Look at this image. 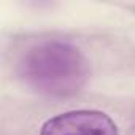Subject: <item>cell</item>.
I'll return each mask as SVG.
<instances>
[{
	"mask_svg": "<svg viewBox=\"0 0 135 135\" xmlns=\"http://www.w3.org/2000/svg\"><path fill=\"white\" fill-rule=\"evenodd\" d=\"M19 75L32 91L62 99L78 94L86 86L91 69L84 54L73 45L45 41L24 54Z\"/></svg>",
	"mask_w": 135,
	"mask_h": 135,
	"instance_id": "1",
	"label": "cell"
},
{
	"mask_svg": "<svg viewBox=\"0 0 135 135\" xmlns=\"http://www.w3.org/2000/svg\"><path fill=\"white\" fill-rule=\"evenodd\" d=\"M40 135H118V126L103 111L75 110L49 118Z\"/></svg>",
	"mask_w": 135,
	"mask_h": 135,
	"instance_id": "2",
	"label": "cell"
}]
</instances>
